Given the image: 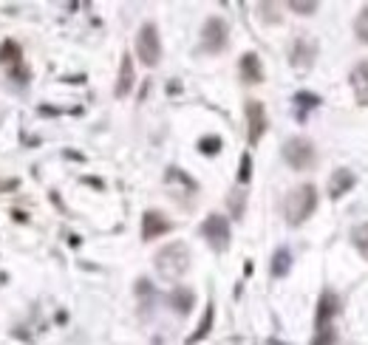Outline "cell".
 I'll list each match as a JSON object with an SVG mask.
<instances>
[{"instance_id": "6da1fadb", "label": "cell", "mask_w": 368, "mask_h": 345, "mask_svg": "<svg viewBox=\"0 0 368 345\" xmlns=\"http://www.w3.org/2000/svg\"><path fill=\"white\" fill-rule=\"evenodd\" d=\"M153 264H156V272L165 280H179L190 269V249L184 241H170L168 246H161L156 252Z\"/></svg>"}, {"instance_id": "7a4b0ae2", "label": "cell", "mask_w": 368, "mask_h": 345, "mask_svg": "<svg viewBox=\"0 0 368 345\" xmlns=\"http://www.w3.org/2000/svg\"><path fill=\"white\" fill-rule=\"evenodd\" d=\"M314 207H317V190H314V184L295 187L289 195H286V201H283L286 221H289L292 227H301L309 215L314 212Z\"/></svg>"}, {"instance_id": "3957f363", "label": "cell", "mask_w": 368, "mask_h": 345, "mask_svg": "<svg viewBox=\"0 0 368 345\" xmlns=\"http://www.w3.org/2000/svg\"><path fill=\"white\" fill-rule=\"evenodd\" d=\"M136 57L147 68L159 65V60H161V40H159V29L153 23H145L136 34Z\"/></svg>"}, {"instance_id": "277c9868", "label": "cell", "mask_w": 368, "mask_h": 345, "mask_svg": "<svg viewBox=\"0 0 368 345\" xmlns=\"http://www.w3.org/2000/svg\"><path fill=\"white\" fill-rule=\"evenodd\" d=\"M230 46V26L221 17H210L201 29V51L221 54Z\"/></svg>"}, {"instance_id": "5b68a950", "label": "cell", "mask_w": 368, "mask_h": 345, "mask_svg": "<svg viewBox=\"0 0 368 345\" xmlns=\"http://www.w3.org/2000/svg\"><path fill=\"white\" fill-rule=\"evenodd\" d=\"M201 238L207 241L216 252H224L230 246V221L224 218V215H218V212L207 215L204 224H201Z\"/></svg>"}, {"instance_id": "8992f818", "label": "cell", "mask_w": 368, "mask_h": 345, "mask_svg": "<svg viewBox=\"0 0 368 345\" xmlns=\"http://www.w3.org/2000/svg\"><path fill=\"white\" fill-rule=\"evenodd\" d=\"M283 159L289 161L295 170H306V167L314 164L317 153H314V145L306 136H292L289 142L283 145Z\"/></svg>"}, {"instance_id": "52a82bcc", "label": "cell", "mask_w": 368, "mask_h": 345, "mask_svg": "<svg viewBox=\"0 0 368 345\" xmlns=\"http://www.w3.org/2000/svg\"><path fill=\"white\" fill-rule=\"evenodd\" d=\"M243 111H247V131H250V145H258L264 131H266V111L258 99H247V105H243Z\"/></svg>"}, {"instance_id": "ba28073f", "label": "cell", "mask_w": 368, "mask_h": 345, "mask_svg": "<svg viewBox=\"0 0 368 345\" xmlns=\"http://www.w3.org/2000/svg\"><path fill=\"white\" fill-rule=\"evenodd\" d=\"M170 230H173V224H170L159 209H147V212L142 215V241H153V238H159V235L170 232Z\"/></svg>"}, {"instance_id": "9c48e42d", "label": "cell", "mask_w": 368, "mask_h": 345, "mask_svg": "<svg viewBox=\"0 0 368 345\" xmlns=\"http://www.w3.org/2000/svg\"><path fill=\"white\" fill-rule=\"evenodd\" d=\"M335 314H337V294H335V291H323V294H320V303H317V314H314L317 328L332 326Z\"/></svg>"}, {"instance_id": "30bf717a", "label": "cell", "mask_w": 368, "mask_h": 345, "mask_svg": "<svg viewBox=\"0 0 368 345\" xmlns=\"http://www.w3.org/2000/svg\"><path fill=\"white\" fill-rule=\"evenodd\" d=\"M134 82H136V74H134V60L131 54H122V65H119V79H116V88L113 94L122 99V97H128L131 88H134Z\"/></svg>"}, {"instance_id": "8fae6325", "label": "cell", "mask_w": 368, "mask_h": 345, "mask_svg": "<svg viewBox=\"0 0 368 345\" xmlns=\"http://www.w3.org/2000/svg\"><path fill=\"white\" fill-rule=\"evenodd\" d=\"M314 54H317V46H314L312 40L301 37V40H295V46H292V65L301 68V71H306L314 63Z\"/></svg>"}, {"instance_id": "7c38bea8", "label": "cell", "mask_w": 368, "mask_h": 345, "mask_svg": "<svg viewBox=\"0 0 368 345\" xmlns=\"http://www.w3.org/2000/svg\"><path fill=\"white\" fill-rule=\"evenodd\" d=\"M238 71H241V79L247 82V85H258L264 79V68H261V60L258 54H243L241 63H238Z\"/></svg>"}, {"instance_id": "4fadbf2b", "label": "cell", "mask_w": 368, "mask_h": 345, "mask_svg": "<svg viewBox=\"0 0 368 345\" xmlns=\"http://www.w3.org/2000/svg\"><path fill=\"white\" fill-rule=\"evenodd\" d=\"M351 88H354L357 102L368 105V60H362L351 68Z\"/></svg>"}, {"instance_id": "5bb4252c", "label": "cell", "mask_w": 368, "mask_h": 345, "mask_svg": "<svg viewBox=\"0 0 368 345\" xmlns=\"http://www.w3.org/2000/svg\"><path fill=\"white\" fill-rule=\"evenodd\" d=\"M354 182H357V176H354L351 170H346V167L335 170V176L329 179V195H332V198H340V195H346V193L354 187Z\"/></svg>"}, {"instance_id": "9a60e30c", "label": "cell", "mask_w": 368, "mask_h": 345, "mask_svg": "<svg viewBox=\"0 0 368 345\" xmlns=\"http://www.w3.org/2000/svg\"><path fill=\"white\" fill-rule=\"evenodd\" d=\"M193 303H195V297H193V291H190V289L176 286V289L170 291V306H173L179 314H190Z\"/></svg>"}, {"instance_id": "2e32d148", "label": "cell", "mask_w": 368, "mask_h": 345, "mask_svg": "<svg viewBox=\"0 0 368 345\" xmlns=\"http://www.w3.org/2000/svg\"><path fill=\"white\" fill-rule=\"evenodd\" d=\"M0 63L12 65V68L23 65V51H20V46H17L15 40H3V42H0Z\"/></svg>"}, {"instance_id": "e0dca14e", "label": "cell", "mask_w": 368, "mask_h": 345, "mask_svg": "<svg viewBox=\"0 0 368 345\" xmlns=\"http://www.w3.org/2000/svg\"><path fill=\"white\" fill-rule=\"evenodd\" d=\"M289 269H292V252L286 249V246H280L272 255V278H286V275H289Z\"/></svg>"}, {"instance_id": "ac0fdd59", "label": "cell", "mask_w": 368, "mask_h": 345, "mask_svg": "<svg viewBox=\"0 0 368 345\" xmlns=\"http://www.w3.org/2000/svg\"><path fill=\"white\" fill-rule=\"evenodd\" d=\"M213 317H216V309H213V303L207 306V309H204V317H201V323H198V328H195V334H190V345L193 342H198V339H204V337H207L210 334V328H213Z\"/></svg>"}, {"instance_id": "d6986e66", "label": "cell", "mask_w": 368, "mask_h": 345, "mask_svg": "<svg viewBox=\"0 0 368 345\" xmlns=\"http://www.w3.org/2000/svg\"><path fill=\"white\" fill-rule=\"evenodd\" d=\"M317 105H320V97H317V94H309V91L295 94V108H298V116H301V119H306V111H312V108H317Z\"/></svg>"}, {"instance_id": "ffe728a7", "label": "cell", "mask_w": 368, "mask_h": 345, "mask_svg": "<svg viewBox=\"0 0 368 345\" xmlns=\"http://www.w3.org/2000/svg\"><path fill=\"white\" fill-rule=\"evenodd\" d=\"M351 241H354V246H357V252L368 261V224H360V227H354V232H351Z\"/></svg>"}, {"instance_id": "44dd1931", "label": "cell", "mask_w": 368, "mask_h": 345, "mask_svg": "<svg viewBox=\"0 0 368 345\" xmlns=\"http://www.w3.org/2000/svg\"><path fill=\"white\" fill-rule=\"evenodd\" d=\"M230 209H232L235 218H243V209H247V193L235 190V193L230 195Z\"/></svg>"}, {"instance_id": "7402d4cb", "label": "cell", "mask_w": 368, "mask_h": 345, "mask_svg": "<svg viewBox=\"0 0 368 345\" xmlns=\"http://www.w3.org/2000/svg\"><path fill=\"white\" fill-rule=\"evenodd\" d=\"M221 136H204L201 142H198V150L204 153V156H216L218 150H221Z\"/></svg>"}, {"instance_id": "603a6c76", "label": "cell", "mask_w": 368, "mask_h": 345, "mask_svg": "<svg viewBox=\"0 0 368 345\" xmlns=\"http://www.w3.org/2000/svg\"><path fill=\"white\" fill-rule=\"evenodd\" d=\"M335 342H337V334H335L332 326L317 328V334H314V339H312V345H335Z\"/></svg>"}, {"instance_id": "cb8c5ba5", "label": "cell", "mask_w": 368, "mask_h": 345, "mask_svg": "<svg viewBox=\"0 0 368 345\" xmlns=\"http://www.w3.org/2000/svg\"><path fill=\"white\" fill-rule=\"evenodd\" d=\"M354 31H357V37H360L362 42H368V6L357 15V20H354Z\"/></svg>"}, {"instance_id": "d4e9b609", "label": "cell", "mask_w": 368, "mask_h": 345, "mask_svg": "<svg viewBox=\"0 0 368 345\" xmlns=\"http://www.w3.org/2000/svg\"><path fill=\"white\" fill-rule=\"evenodd\" d=\"M250 179H253V159H250V153H243L241 156V170H238V182L247 184Z\"/></svg>"}, {"instance_id": "484cf974", "label": "cell", "mask_w": 368, "mask_h": 345, "mask_svg": "<svg viewBox=\"0 0 368 345\" xmlns=\"http://www.w3.org/2000/svg\"><path fill=\"white\" fill-rule=\"evenodd\" d=\"M289 9L292 12H298V15H312L314 9H317V3L312 0V3H301V0H289Z\"/></svg>"}]
</instances>
